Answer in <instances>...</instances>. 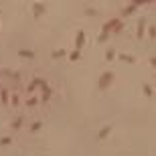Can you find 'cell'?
I'll return each instance as SVG.
<instances>
[{
    "instance_id": "6da1fadb",
    "label": "cell",
    "mask_w": 156,
    "mask_h": 156,
    "mask_svg": "<svg viewBox=\"0 0 156 156\" xmlns=\"http://www.w3.org/2000/svg\"><path fill=\"white\" fill-rule=\"evenodd\" d=\"M109 81H114V73H103L102 75V79H99V87H108V83Z\"/></svg>"
},
{
    "instance_id": "7a4b0ae2",
    "label": "cell",
    "mask_w": 156,
    "mask_h": 156,
    "mask_svg": "<svg viewBox=\"0 0 156 156\" xmlns=\"http://www.w3.org/2000/svg\"><path fill=\"white\" fill-rule=\"evenodd\" d=\"M83 41H85V34H83V33H79V34H77V47H81V45H83Z\"/></svg>"
},
{
    "instance_id": "3957f363",
    "label": "cell",
    "mask_w": 156,
    "mask_h": 156,
    "mask_svg": "<svg viewBox=\"0 0 156 156\" xmlns=\"http://www.w3.org/2000/svg\"><path fill=\"white\" fill-rule=\"evenodd\" d=\"M21 55H22V57H31V59L34 57V53H33V51H27V49H22V51H21Z\"/></svg>"
},
{
    "instance_id": "277c9868",
    "label": "cell",
    "mask_w": 156,
    "mask_h": 156,
    "mask_svg": "<svg viewBox=\"0 0 156 156\" xmlns=\"http://www.w3.org/2000/svg\"><path fill=\"white\" fill-rule=\"evenodd\" d=\"M109 130H112V126H106V128L102 130V132H99V138H106V136H108V132Z\"/></svg>"
},
{
    "instance_id": "5b68a950",
    "label": "cell",
    "mask_w": 156,
    "mask_h": 156,
    "mask_svg": "<svg viewBox=\"0 0 156 156\" xmlns=\"http://www.w3.org/2000/svg\"><path fill=\"white\" fill-rule=\"evenodd\" d=\"M114 55H115V51H108V55H106V59H114Z\"/></svg>"
},
{
    "instance_id": "8992f818",
    "label": "cell",
    "mask_w": 156,
    "mask_h": 156,
    "mask_svg": "<svg viewBox=\"0 0 156 156\" xmlns=\"http://www.w3.org/2000/svg\"><path fill=\"white\" fill-rule=\"evenodd\" d=\"M37 102H39V99H37V97H31V99H28L27 103H28V106H34V103H37Z\"/></svg>"
},
{
    "instance_id": "52a82bcc",
    "label": "cell",
    "mask_w": 156,
    "mask_h": 156,
    "mask_svg": "<svg viewBox=\"0 0 156 156\" xmlns=\"http://www.w3.org/2000/svg\"><path fill=\"white\" fill-rule=\"evenodd\" d=\"M63 55H65V51H55L53 57H63Z\"/></svg>"
}]
</instances>
